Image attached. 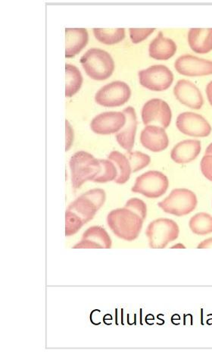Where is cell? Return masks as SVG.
<instances>
[{"instance_id": "6da1fadb", "label": "cell", "mask_w": 212, "mask_h": 363, "mask_svg": "<svg viewBox=\"0 0 212 363\" xmlns=\"http://www.w3.org/2000/svg\"><path fill=\"white\" fill-rule=\"evenodd\" d=\"M106 192L94 189L83 194L72 203L65 213V235L70 237L87 223L91 221L105 203Z\"/></svg>"}, {"instance_id": "7a4b0ae2", "label": "cell", "mask_w": 212, "mask_h": 363, "mask_svg": "<svg viewBox=\"0 0 212 363\" xmlns=\"http://www.w3.org/2000/svg\"><path fill=\"white\" fill-rule=\"evenodd\" d=\"M144 219L130 207L117 208L107 216V223L113 233L127 241L136 240L143 228Z\"/></svg>"}, {"instance_id": "3957f363", "label": "cell", "mask_w": 212, "mask_h": 363, "mask_svg": "<svg viewBox=\"0 0 212 363\" xmlns=\"http://www.w3.org/2000/svg\"><path fill=\"white\" fill-rule=\"evenodd\" d=\"M72 184L77 190L88 181H93L101 171V164L92 154L86 151H78L70 160Z\"/></svg>"}, {"instance_id": "277c9868", "label": "cell", "mask_w": 212, "mask_h": 363, "mask_svg": "<svg viewBox=\"0 0 212 363\" xmlns=\"http://www.w3.org/2000/svg\"><path fill=\"white\" fill-rule=\"evenodd\" d=\"M80 61L87 74L96 81L108 79L115 70V62L111 55L98 48L89 50Z\"/></svg>"}, {"instance_id": "5b68a950", "label": "cell", "mask_w": 212, "mask_h": 363, "mask_svg": "<svg viewBox=\"0 0 212 363\" xmlns=\"http://www.w3.org/2000/svg\"><path fill=\"white\" fill-rule=\"evenodd\" d=\"M179 226L170 218H161L150 223L146 230L150 247L164 249L179 237Z\"/></svg>"}, {"instance_id": "8992f818", "label": "cell", "mask_w": 212, "mask_h": 363, "mask_svg": "<svg viewBox=\"0 0 212 363\" xmlns=\"http://www.w3.org/2000/svg\"><path fill=\"white\" fill-rule=\"evenodd\" d=\"M197 204L198 200L194 192L186 189H177L158 205L164 213L181 217L193 213Z\"/></svg>"}, {"instance_id": "52a82bcc", "label": "cell", "mask_w": 212, "mask_h": 363, "mask_svg": "<svg viewBox=\"0 0 212 363\" xmlns=\"http://www.w3.org/2000/svg\"><path fill=\"white\" fill-rule=\"evenodd\" d=\"M169 186V181L164 174L159 171H149L139 176L131 190L133 193L156 199L162 196Z\"/></svg>"}, {"instance_id": "ba28073f", "label": "cell", "mask_w": 212, "mask_h": 363, "mask_svg": "<svg viewBox=\"0 0 212 363\" xmlns=\"http://www.w3.org/2000/svg\"><path fill=\"white\" fill-rule=\"evenodd\" d=\"M138 75L140 83L143 87L156 92L169 89L174 82L173 72L163 65L150 66L140 71Z\"/></svg>"}, {"instance_id": "9c48e42d", "label": "cell", "mask_w": 212, "mask_h": 363, "mask_svg": "<svg viewBox=\"0 0 212 363\" xmlns=\"http://www.w3.org/2000/svg\"><path fill=\"white\" fill-rule=\"evenodd\" d=\"M142 120L145 125L169 128L172 120L171 107L161 99H152L142 108Z\"/></svg>"}, {"instance_id": "30bf717a", "label": "cell", "mask_w": 212, "mask_h": 363, "mask_svg": "<svg viewBox=\"0 0 212 363\" xmlns=\"http://www.w3.org/2000/svg\"><path fill=\"white\" fill-rule=\"evenodd\" d=\"M131 96L129 85L117 81L103 86L95 96L96 102L105 107H118L125 105Z\"/></svg>"}, {"instance_id": "8fae6325", "label": "cell", "mask_w": 212, "mask_h": 363, "mask_svg": "<svg viewBox=\"0 0 212 363\" xmlns=\"http://www.w3.org/2000/svg\"><path fill=\"white\" fill-rule=\"evenodd\" d=\"M176 126L182 134L194 138H206L212 130L211 125L203 116L191 112L178 116Z\"/></svg>"}, {"instance_id": "7c38bea8", "label": "cell", "mask_w": 212, "mask_h": 363, "mask_svg": "<svg viewBox=\"0 0 212 363\" xmlns=\"http://www.w3.org/2000/svg\"><path fill=\"white\" fill-rule=\"evenodd\" d=\"M125 123L126 116L123 112H106L96 116L91 128L97 135H108L118 133Z\"/></svg>"}, {"instance_id": "4fadbf2b", "label": "cell", "mask_w": 212, "mask_h": 363, "mask_svg": "<svg viewBox=\"0 0 212 363\" xmlns=\"http://www.w3.org/2000/svg\"><path fill=\"white\" fill-rule=\"evenodd\" d=\"M176 71L187 77H201L212 74V62L192 55H184L175 63Z\"/></svg>"}, {"instance_id": "5bb4252c", "label": "cell", "mask_w": 212, "mask_h": 363, "mask_svg": "<svg viewBox=\"0 0 212 363\" xmlns=\"http://www.w3.org/2000/svg\"><path fill=\"white\" fill-rule=\"evenodd\" d=\"M174 94L178 101L189 108L199 110L203 106V96L191 82L185 79L178 81L174 88Z\"/></svg>"}, {"instance_id": "9a60e30c", "label": "cell", "mask_w": 212, "mask_h": 363, "mask_svg": "<svg viewBox=\"0 0 212 363\" xmlns=\"http://www.w3.org/2000/svg\"><path fill=\"white\" fill-rule=\"evenodd\" d=\"M141 145L153 152L164 151L169 145L165 129L156 125H147L140 134Z\"/></svg>"}, {"instance_id": "2e32d148", "label": "cell", "mask_w": 212, "mask_h": 363, "mask_svg": "<svg viewBox=\"0 0 212 363\" xmlns=\"http://www.w3.org/2000/svg\"><path fill=\"white\" fill-rule=\"evenodd\" d=\"M126 116V123L118 132L116 140L118 145L127 152L132 151L135 146L138 128V117L135 109L128 106L123 111Z\"/></svg>"}, {"instance_id": "e0dca14e", "label": "cell", "mask_w": 212, "mask_h": 363, "mask_svg": "<svg viewBox=\"0 0 212 363\" xmlns=\"http://www.w3.org/2000/svg\"><path fill=\"white\" fill-rule=\"evenodd\" d=\"M111 240L106 230L102 227L94 226L88 228L74 249H109Z\"/></svg>"}, {"instance_id": "ac0fdd59", "label": "cell", "mask_w": 212, "mask_h": 363, "mask_svg": "<svg viewBox=\"0 0 212 363\" xmlns=\"http://www.w3.org/2000/svg\"><path fill=\"white\" fill-rule=\"evenodd\" d=\"M202 150L198 140H185L177 144L171 152V158L177 164H185L196 160Z\"/></svg>"}, {"instance_id": "d6986e66", "label": "cell", "mask_w": 212, "mask_h": 363, "mask_svg": "<svg viewBox=\"0 0 212 363\" xmlns=\"http://www.w3.org/2000/svg\"><path fill=\"white\" fill-rule=\"evenodd\" d=\"M177 48L174 40L165 38L162 32H160L150 44V57L157 60H169L172 58Z\"/></svg>"}, {"instance_id": "ffe728a7", "label": "cell", "mask_w": 212, "mask_h": 363, "mask_svg": "<svg viewBox=\"0 0 212 363\" xmlns=\"http://www.w3.org/2000/svg\"><path fill=\"white\" fill-rule=\"evenodd\" d=\"M65 38V57L72 58L87 45L89 35L84 28H67Z\"/></svg>"}, {"instance_id": "44dd1931", "label": "cell", "mask_w": 212, "mask_h": 363, "mask_svg": "<svg viewBox=\"0 0 212 363\" xmlns=\"http://www.w3.org/2000/svg\"><path fill=\"white\" fill-rule=\"evenodd\" d=\"M189 48L199 54L212 50V28H191L188 33Z\"/></svg>"}, {"instance_id": "7402d4cb", "label": "cell", "mask_w": 212, "mask_h": 363, "mask_svg": "<svg viewBox=\"0 0 212 363\" xmlns=\"http://www.w3.org/2000/svg\"><path fill=\"white\" fill-rule=\"evenodd\" d=\"M108 160L113 162L117 168L118 176L115 180L116 183L124 184L128 182L132 170L125 154H122L119 151H113L109 154Z\"/></svg>"}, {"instance_id": "603a6c76", "label": "cell", "mask_w": 212, "mask_h": 363, "mask_svg": "<svg viewBox=\"0 0 212 363\" xmlns=\"http://www.w3.org/2000/svg\"><path fill=\"white\" fill-rule=\"evenodd\" d=\"M65 79V96L72 97L81 89L83 83L82 74L76 66L66 64Z\"/></svg>"}, {"instance_id": "cb8c5ba5", "label": "cell", "mask_w": 212, "mask_h": 363, "mask_svg": "<svg viewBox=\"0 0 212 363\" xmlns=\"http://www.w3.org/2000/svg\"><path fill=\"white\" fill-rule=\"evenodd\" d=\"M189 227L196 235H210L212 233V216L206 213H199L189 220Z\"/></svg>"}, {"instance_id": "d4e9b609", "label": "cell", "mask_w": 212, "mask_h": 363, "mask_svg": "<svg viewBox=\"0 0 212 363\" xmlns=\"http://www.w3.org/2000/svg\"><path fill=\"white\" fill-rule=\"evenodd\" d=\"M93 30L96 39L106 45H113L125 38V28H94Z\"/></svg>"}, {"instance_id": "484cf974", "label": "cell", "mask_w": 212, "mask_h": 363, "mask_svg": "<svg viewBox=\"0 0 212 363\" xmlns=\"http://www.w3.org/2000/svg\"><path fill=\"white\" fill-rule=\"evenodd\" d=\"M101 171L94 180L96 183H107L115 181L118 176L116 164L109 160H99Z\"/></svg>"}, {"instance_id": "4316f807", "label": "cell", "mask_w": 212, "mask_h": 363, "mask_svg": "<svg viewBox=\"0 0 212 363\" xmlns=\"http://www.w3.org/2000/svg\"><path fill=\"white\" fill-rule=\"evenodd\" d=\"M125 155L129 160L132 173L138 172L147 167L151 162L150 157L147 154L139 151L127 152Z\"/></svg>"}, {"instance_id": "83f0119b", "label": "cell", "mask_w": 212, "mask_h": 363, "mask_svg": "<svg viewBox=\"0 0 212 363\" xmlns=\"http://www.w3.org/2000/svg\"><path fill=\"white\" fill-rule=\"evenodd\" d=\"M200 168L205 177L212 182V143L206 150L205 155L201 160Z\"/></svg>"}, {"instance_id": "f1b7e54d", "label": "cell", "mask_w": 212, "mask_h": 363, "mask_svg": "<svg viewBox=\"0 0 212 363\" xmlns=\"http://www.w3.org/2000/svg\"><path fill=\"white\" fill-rule=\"evenodd\" d=\"M155 30V28H130V38L133 43L138 44L147 39Z\"/></svg>"}, {"instance_id": "f546056e", "label": "cell", "mask_w": 212, "mask_h": 363, "mask_svg": "<svg viewBox=\"0 0 212 363\" xmlns=\"http://www.w3.org/2000/svg\"><path fill=\"white\" fill-rule=\"evenodd\" d=\"M125 206L132 208L133 211L137 212L144 220L147 216V206L139 198H131L125 204Z\"/></svg>"}, {"instance_id": "4dcf8cb0", "label": "cell", "mask_w": 212, "mask_h": 363, "mask_svg": "<svg viewBox=\"0 0 212 363\" xmlns=\"http://www.w3.org/2000/svg\"><path fill=\"white\" fill-rule=\"evenodd\" d=\"M66 151H68L71 147L73 142V130L70 125V123L68 122V121L66 120Z\"/></svg>"}, {"instance_id": "1f68e13d", "label": "cell", "mask_w": 212, "mask_h": 363, "mask_svg": "<svg viewBox=\"0 0 212 363\" xmlns=\"http://www.w3.org/2000/svg\"><path fill=\"white\" fill-rule=\"evenodd\" d=\"M198 249H211L212 248V238L204 240L201 242L197 246Z\"/></svg>"}, {"instance_id": "d6a6232c", "label": "cell", "mask_w": 212, "mask_h": 363, "mask_svg": "<svg viewBox=\"0 0 212 363\" xmlns=\"http://www.w3.org/2000/svg\"><path fill=\"white\" fill-rule=\"evenodd\" d=\"M206 95L210 105L212 106V81L207 84Z\"/></svg>"}, {"instance_id": "836d02e7", "label": "cell", "mask_w": 212, "mask_h": 363, "mask_svg": "<svg viewBox=\"0 0 212 363\" xmlns=\"http://www.w3.org/2000/svg\"><path fill=\"white\" fill-rule=\"evenodd\" d=\"M172 249H186V247L183 245L182 244L179 243L178 245H176L172 247Z\"/></svg>"}]
</instances>
